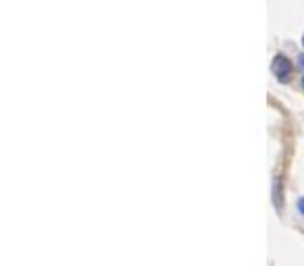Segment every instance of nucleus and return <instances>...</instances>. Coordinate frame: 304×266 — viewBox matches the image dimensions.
<instances>
[{"instance_id": "f257e3e1", "label": "nucleus", "mask_w": 304, "mask_h": 266, "mask_svg": "<svg viewBox=\"0 0 304 266\" xmlns=\"http://www.w3.org/2000/svg\"><path fill=\"white\" fill-rule=\"evenodd\" d=\"M271 69H273L275 77H277L281 83L289 81V77H292V63H289L285 57H275V61H273V65H271Z\"/></svg>"}, {"instance_id": "f03ea898", "label": "nucleus", "mask_w": 304, "mask_h": 266, "mask_svg": "<svg viewBox=\"0 0 304 266\" xmlns=\"http://www.w3.org/2000/svg\"><path fill=\"white\" fill-rule=\"evenodd\" d=\"M279 187H281V181L279 179H275V183H273V198H275V206H281V193H279Z\"/></svg>"}, {"instance_id": "7ed1b4c3", "label": "nucleus", "mask_w": 304, "mask_h": 266, "mask_svg": "<svg viewBox=\"0 0 304 266\" xmlns=\"http://www.w3.org/2000/svg\"><path fill=\"white\" fill-rule=\"evenodd\" d=\"M298 210H300V214L304 216V198H300V200H298Z\"/></svg>"}, {"instance_id": "20e7f679", "label": "nucleus", "mask_w": 304, "mask_h": 266, "mask_svg": "<svg viewBox=\"0 0 304 266\" xmlns=\"http://www.w3.org/2000/svg\"><path fill=\"white\" fill-rule=\"evenodd\" d=\"M298 67L304 69V54H300V57H298Z\"/></svg>"}, {"instance_id": "39448f33", "label": "nucleus", "mask_w": 304, "mask_h": 266, "mask_svg": "<svg viewBox=\"0 0 304 266\" xmlns=\"http://www.w3.org/2000/svg\"><path fill=\"white\" fill-rule=\"evenodd\" d=\"M302 88H304V77H302Z\"/></svg>"}, {"instance_id": "423d86ee", "label": "nucleus", "mask_w": 304, "mask_h": 266, "mask_svg": "<svg viewBox=\"0 0 304 266\" xmlns=\"http://www.w3.org/2000/svg\"><path fill=\"white\" fill-rule=\"evenodd\" d=\"M302 46H304V38H302Z\"/></svg>"}]
</instances>
